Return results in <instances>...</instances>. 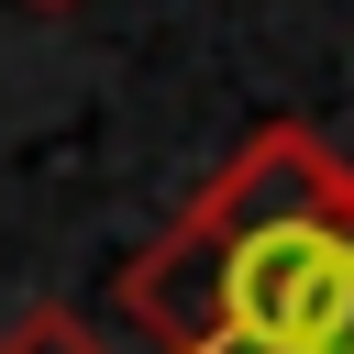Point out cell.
<instances>
[{
  "label": "cell",
  "instance_id": "obj_2",
  "mask_svg": "<svg viewBox=\"0 0 354 354\" xmlns=\"http://www.w3.org/2000/svg\"><path fill=\"white\" fill-rule=\"evenodd\" d=\"M0 354H111V343H100L77 310H22V321L0 332Z\"/></svg>",
  "mask_w": 354,
  "mask_h": 354
},
{
  "label": "cell",
  "instance_id": "obj_1",
  "mask_svg": "<svg viewBox=\"0 0 354 354\" xmlns=\"http://www.w3.org/2000/svg\"><path fill=\"white\" fill-rule=\"evenodd\" d=\"M122 310L155 354H354V166L310 122L243 133Z\"/></svg>",
  "mask_w": 354,
  "mask_h": 354
},
{
  "label": "cell",
  "instance_id": "obj_3",
  "mask_svg": "<svg viewBox=\"0 0 354 354\" xmlns=\"http://www.w3.org/2000/svg\"><path fill=\"white\" fill-rule=\"evenodd\" d=\"M33 11H77V0H33Z\"/></svg>",
  "mask_w": 354,
  "mask_h": 354
}]
</instances>
